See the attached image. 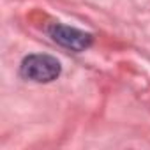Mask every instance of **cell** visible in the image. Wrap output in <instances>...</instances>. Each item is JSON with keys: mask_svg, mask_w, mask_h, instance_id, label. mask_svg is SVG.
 Listing matches in <instances>:
<instances>
[{"mask_svg": "<svg viewBox=\"0 0 150 150\" xmlns=\"http://www.w3.org/2000/svg\"><path fill=\"white\" fill-rule=\"evenodd\" d=\"M48 34L57 44H60L62 48H67L71 51H85L87 48H90V44L94 41L92 34L69 27V25H64V23H53L48 28Z\"/></svg>", "mask_w": 150, "mask_h": 150, "instance_id": "2", "label": "cell"}, {"mask_svg": "<svg viewBox=\"0 0 150 150\" xmlns=\"http://www.w3.org/2000/svg\"><path fill=\"white\" fill-rule=\"evenodd\" d=\"M20 72L25 80L35 81V83H50L60 76L62 65L51 55L34 53L23 58L20 65Z\"/></svg>", "mask_w": 150, "mask_h": 150, "instance_id": "1", "label": "cell"}]
</instances>
